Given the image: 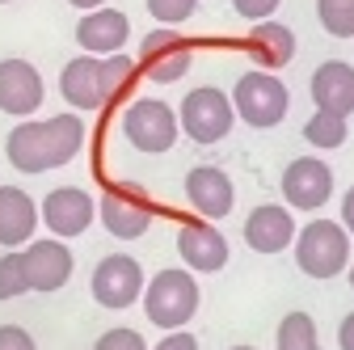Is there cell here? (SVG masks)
<instances>
[{
  "instance_id": "cell-1",
  "label": "cell",
  "mask_w": 354,
  "mask_h": 350,
  "mask_svg": "<svg viewBox=\"0 0 354 350\" xmlns=\"http://www.w3.org/2000/svg\"><path fill=\"white\" fill-rule=\"evenodd\" d=\"M84 148V122L80 114H51V118H21L9 140H5V156L17 173H47V169H64L68 160H76Z\"/></svg>"
},
{
  "instance_id": "cell-2",
  "label": "cell",
  "mask_w": 354,
  "mask_h": 350,
  "mask_svg": "<svg viewBox=\"0 0 354 350\" xmlns=\"http://www.w3.org/2000/svg\"><path fill=\"white\" fill-rule=\"evenodd\" d=\"M198 300H203V291H198L194 270L169 266V270H156V275L148 279L140 304H144V317H148L156 329L169 333V329H186V325L194 321Z\"/></svg>"
},
{
  "instance_id": "cell-3",
  "label": "cell",
  "mask_w": 354,
  "mask_h": 350,
  "mask_svg": "<svg viewBox=\"0 0 354 350\" xmlns=\"http://www.w3.org/2000/svg\"><path fill=\"white\" fill-rule=\"evenodd\" d=\"M350 232L342 228V220H308L299 232H295V266L308 275V279H337L350 270Z\"/></svg>"
},
{
  "instance_id": "cell-4",
  "label": "cell",
  "mask_w": 354,
  "mask_h": 350,
  "mask_svg": "<svg viewBox=\"0 0 354 350\" xmlns=\"http://www.w3.org/2000/svg\"><path fill=\"white\" fill-rule=\"evenodd\" d=\"M232 106H236V118L249 122L253 131H270L287 118L291 110V93H287V84L274 76V72H266V68H253L236 80V89H232Z\"/></svg>"
},
{
  "instance_id": "cell-5",
  "label": "cell",
  "mask_w": 354,
  "mask_h": 350,
  "mask_svg": "<svg viewBox=\"0 0 354 350\" xmlns=\"http://www.w3.org/2000/svg\"><path fill=\"white\" fill-rule=\"evenodd\" d=\"M177 122H182V136H190L194 144H219L224 136H232L236 106L224 89L198 84V89H190L182 98V106H177Z\"/></svg>"
},
{
  "instance_id": "cell-6",
  "label": "cell",
  "mask_w": 354,
  "mask_h": 350,
  "mask_svg": "<svg viewBox=\"0 0 354 350\" xmlns=\"http://www.w3.org/2000/svg\"><path fill=\"white\" fill-rule=\"evenodd\" d=\"M122 136L136 152H148V156H160L177 144L182 136V122H177V110L160 98H136L127 110H122Z\"/></svg>"
},
{
  "instance_id": "cell-7",
  "label": "cell",
  "mask_w": 354,
  "mask_h": 350,
  "mask_svg": "<svg viewBox=\"0 0 354 350\" xmlns=\"http://www.w3.org/2000/svg\"><path fill=\"white\" fill-rule=\"evenodd\" d=\"M97 220L118 241H140L156 220V203L131 182H110L106 194L97 199Z\"/></svg>"
},
{
  "instance_id": "cell-8",
  "label": "cell",
  "mask_w": 354,
  "mask_h": 350,
  "mask_svg": "<svg viewBox=\"0 0 354 350\" xmlns=\"http://www.w3.org/2000/svg\"><path fill=\"white\" fill-rule=\"evenodd\" d=\"M144 287H148V275H144V266L131 253L102 257L93 266V279H88L93 300L102 304V308H110V313H122V308H131V304H140Z\"/></svg>"
},
{
  "instance_id": "cell-9",
  "label": "cell",
  "mask_w": 354,
  "mask_h": 350,
  "mask_svg": "<svg viewBox=\"0 0 354 350\" xmlns=\"http://www.w3.org/2000/svg\"><path fill=\"white\" fill-rule=\"evenodd\" d=\"M194 64V42L186 34H177L173 26H160L152 34H144L140 42V72L156 84H173L182 80Z\"/></svg>"
},
{
  "instance_id": "cell-10",
  "label": "cell",
  "mask_w": 354,
  "mask_h": 350,
  "mask_svg": "<svg viewBox=\"0 0 354 350\" xmlns=\"http://www.w3.org/2000/svg\"><path fill=\"white\" fill-rule=\"evenodd\" d=\"M38 215L42 224H47L51 237L59 241H72V237H84L97 220V199L80 190V186H55L47 199L38 203Z\"/></svg>"
},
{
  "instance_id": "cell-11",
  "label": "cell",
  "mask_w": 354,
  "mask_h": 350,
  "mask_svg": "<svg viewBox=\"0 0 354 350\" xmlns=\"http://www.w3.org/2000/svg\"><path fill=\"white\" fill-rule=\"evenodd\" d=\"M283 203L291 211H321L333 199V169L321 156H295L283 169Z\"/></svg>"
},
{
  "instance_id": "cell-12",
  "label": "cell",
  "mask_w": 354,
  "mask_h": 350,
  "mask_svg": "<svg viewBox=\"0 0 354 350\" xmlns=\"http://www.w3.org/2000/svg\"><path fill=\"white\" fill-rule=\"evenodd\" d=\"M21 261H26L30 291H42V295L68 287V279H72V270H76V257H72V249H68L59 237L30 241V245L21 249Z\"/></svg>"
},
{
  "instance_id": "cell-13",
  "label": "cell",
  "mask_w": 354,
  "mask_h": 350,
  "mask_svg": "<svg viewBox=\"0 0 354 350\" xmlns=\"http://www.w3.org/2000/svg\"><path fill=\"white\" fill-rule=\"evenodd\" d=\"M177 253H182L186 270L194 275H215L228 266V237L219 232L211 220H186L182 228H177Z\"/></svg>"
},
{
  "instance_id": "cell-14",
  "label": "cell",
  "mask_w": 354,
  "mask_h": 350,
  "mask_svg": "<svg viewBox=\"0 0 354 350\" xmlns=\"http://www.w3.org/2000/svg\"><path fill=\"white\" fill-rule=\"evenodd\" d=\"M186 203L203 215V220H224L236 207V186L219 165H194L186 173Z\"/></svg>"
},
{
  "instance_id": "cell-15",
  "label": "cell",
  "mask_w": 354,
  "mask_h": 350,
  "mask_svg": "<svg viewBox=\"0 0 354 350\" xmlns=\"http://www.w3.org/2000/svg\"><path fill=\"white\" fill-rule=\"evenodd\" d=\"M295 232L299 228H295V215L287 203H261L245 215V245L253 253H266V257L283 253L295 245Z\"/></svg>"
},
{
  "instance_id": "cell-16",
  "label": "cell",
  "mask_w": 354,
  "mask_h": 350,
  "mask_svg": "<svg viewBox=\"0 0 354 350\" xmlns=\"http://www.w3.org/2000/svg\"><path fill=\"white\" fill-rule=\"evenodd\" d=\"M42 98H47V84L30 59H0V110L13 118H30L38 114Z\"/></svg>"
},
{
  "instance_id": "cell-17",
  "label": "cell",
  "mask_w": 354,
  "mask_h": 350,
  "mask_svg": "<svg viewBox=\"0 0 354 350\" xmlns=\"http://www.w3.org/2000/svg\"><path fill=\"white\" fill-rule=\"evenodd\" d=\"M59 93L80 114H93V110L110 106L106 102V84H102V55H88L84 51V55L68 59L64 72H59Z\"/></svg>"
},
{
  "instance_id": "cell-18",
  "label": "cell",
  "mask_w": 354,
  "mask_h": 350,
  "mask_svg": "<svg viewBox=\"0 0 354 350\" xmlns=\"http://www.w3.org/2000/svg\"><path fill=\"white\" fill-rule=\"evenodd\" d=\"M127 38H131V17L122 9H88L80 21H76V42H80V51L88 55H114L127 47Z\"/></svg>"
},
{
  "instance_id": "cell-19",
  "label": "cell",
  "mask_w": 354,
  "mask_h": 350,
  "mask_svg": "<svg viewBox=\"0 0 354 350\" xmlns=\"http://www.w3.org/2000/svg\"><path fill=\"white\" fill-rule=\"evenodd\" d=\"M42 224L38 203L21 186H0V249H26Z\"/></svg>"
},
{
  "instance_id": "cell-20",
  "label": "cell",
  "mask_w": 354,
  "mask_h": 350,
  "mask_svg": "<svg viewBox=\"0 0 354 350\" xmlns=\"http://www.w3.org/2000/svg\"><path fill=\"white\" fill-rule=\"evenodd\" d=\"M245 51L257 68L266 72H274V68H287L295 59V34L291 26L274 21V17H266V21H253V30L245 34Z\"/></svg>"
},
{
  "instance_id": "cell-21",
  "label": "cell",
  "mask_w": 354,
  "mask_h": 350,
  "mask_svg": "<svg viewBox=\"0 0 354 350\" xmlns=\"http://www.w3.org/2000/svg\"><path fill=\"white\" fill-rule=\"evenodd\" d=\"M313 102L317 110H333V114H354V64L346 59H325L313 72Z\"/></svg>"
},
{
  "instance_id": "cell-22",
  "label": "cell",
  "mask_w": 354,
  "mask_h": 350,
  "mask_svg": "<svg viewBox=\"0 0 354 350\" xmlns=\"http://www.w3.org/2000/svg\"><path fill=\"white\" fill-rule=\"evenodd\" d=\"M304 140L313 144V148H321V152H333V148H342L350 140V122H346V114L317 110L313 118L304 122Z\"/></svg>"
},
{
  "instance_id": "cell-23",
  "label": "cell",
  "mask_w": 354,
  "mask_h": 350,
  "mask_svg": "<svg viewBox=\"0 0 354 350\" xmlns=\"http://www.w3.org/2000/svg\"><path fill=\"white\" fill-rule=\"evenodd\" d=\"M274 350H321V338H317V321L308 313H287L279 321V333H274Z\"/></svg>"
},
{
  "instance_id": "cell-24",
  "label": "cell",
  "mask_w": 354,
  "mask_h": 350,
  "mask_svg": "<svg viewBox=\"0 0 354 350\" xmlns=\"http://www.w3.org/2000/svg\"><path fill=\"white\" fill-rule=\"evenodd\" d=\"M317 17H321L325 34L354 38V0H317Z\"/></svg>"
},
{
  "instance_id": "cell-25",
  "label": "cell",
  "mask_w": 354,
  "mask_h": 350,
  "mask_svg": "<svg viewBox=\"0 0 354 350\" xmlns=\"http://www.w3.org/2000/svg\"><path fill=\"white\" fill-rule=\"evenodd\" d=\"M30 291V279H26V261H21V249H9L0 253V300H17Z\"/></svg>"
},
{
  "instance_id": "cell-26",
  "label": "cell",
  "mask_w": 354,
  "mask_h": 350,
  "mask_svg": "<svg viewBox=\"0 0 354 350\" xmlns=\"http://www.w3.org/2000/svg\"><path fill=\"white\" fill-rule=\"evenodd\" d=\"M194 9H198V0H148V13L160 26H182L194 17Z\"/></svg>"
},
{
  "instance_id": "cell-27",
  "label": "cell",
  "mask_w": 354,
  "mask_h": 350,
  "mask_svg": "<svg viewBox=\"0 0 354 350\" xmlns=\"http://www.w3.org/2000/svg\"><path fill=\"white\" fill-rule=\"evenodd\" d=\"M93 350H148V342H144V333H140V329L114 325V329H106V333L93 342Z\"/></svg>"
},
{
  "instance_id": "cell-28",
  "label": "cell",
  "mask_w": 354,
  "mask_h": 350,
  "mask_svg": "<svg viewBox=\"0 0 354 350\" xmlns=\"http://www.w3.org/2000/svg\"><path fill=\"white\" fill-rule=\"evenodd\" d=\"M279 5H283V0H232V9H236L245 21H266V17H274Z\"/></svg>"
},
{
  "instance_id": "cell-29",
  "label": "cell",
  "mask_w": 354,
  "mask_h": 350,
  "mask_svg": "<svg viewBox=\"0 0 354 350\" xmlns=\"http://www.w3.org/2000/svg\"><path fill=\"white\" fill-rule=\"evenodd\" d=\"M0 350H38V346H34L30 329H21V325H0Z\"/></svg>"
},
{
  "instance_id": "cell-30",
  "label": "cell",
  "mask_w": 354,
  "mask_h": 350,
  "mask_svg": "<svg viewBox=\"0 0 354 350\" xmlns=\"http://www.w3.org/2000/svg\"><path fill=\"white\" fill-rule=\"evenodd\" d=\"M152 350H198V338H194V333H186V329H169Z\"/></svg>"
},
{
  "instance_id": "cell-31",
  "label": "cell",
  "mask_w": 354,
  "mask_h": 350,
  "mask_svg": "<svg viewBox=\"0 0 354 350\" xmlns=\"http://www.w3.org/2000/svg\"><path fill=\"white\" fill-rule=\"evenodd\" d=\"M337 350H354V313H346L337 325Z\"/></svg>"
},
{
  "instance_id": "cell-32",
  "label": "cell",
  "mask_w": 354,
  "mask_h": 350,
  "mask_svg": "<svg viewBox=\"0 0 354 350\" xmlns=\"http://www.w3.org/2000/svg\"><path fill=\"white\" fill-rule=\"evenodd\" d=\"M342 228H346V232L354 237V186H350V190L342 194Z\"/></svg>"
},
{
  "instance_id": "cell-33",
  "label": "cell",
  "mask_w": 354,
  "mask_h": 350,
  "mask_svg": "<svg viewBox=\"0 0 354 350\" xmlns=\"http://www.w3.org/2000/svg\"><path fill=\"white\" fill-rule=\"evenodd\" d=\"M68 5H76L80 13H88V9H102V5H106V0H68Z\"/></svg>"
},
{
  "instance_id": "cell-34",
  "label": "cell",
  "mask_w": 354,
  "mask_h": 350,
  "mask_svg": "<svg viewBox=\"0 0 354 350\" xmlns=\"http://www.w3.org/2000/svg\"><path fill=\"white\" fill-rule=\"evenodd\" d=\"M346 275H350V287H354V257H350V270H346Z\"/></svg>"
},
{
  "instance_id": "cell-35",
  "label": "cell",
  "mask_w": 354,
  "mask_h": 350,
  "mask_svg": "<svg viewBox=\"0 0 354 350\" xmlns=\"http://www.w3.org/2000/svg\"><path fill=\"white\" fill-rule=\"evenodd\" d=\"M232 350H253V346H232Z\"/></svg>"
},
{
  "instance_id": "cell-36",
  "label": "cell",
  "mask_w": 354,
  "mask_h": 350,
  "mask_svg": "<svg viewBox=\"0 0 354 350\" xmlns=\"http://www.w3.org/2000/svg\"><path fill=\"white\" fill-rule=\"evenodd\" d=\"M0 5H9V0H0Z\"/></svg>"
}]
</instances>
